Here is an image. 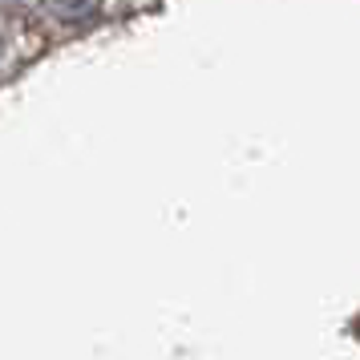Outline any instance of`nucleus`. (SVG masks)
<instances>
[{
  "label": "nucleus",
  "instance_id": "1",
  "mask_svg": "<svg viewBox=\"0 0 360 360\" xmlns=\"http://www.w3.org/2000/svg\"><path fill=\"white\" fill-rule=\"evenodd\" d=\"M45 13L61 25H85L101 13V0H41Z\"/></svg>",
  "mask_w": 360,
  "mask_h": 360
}]
</instances>
